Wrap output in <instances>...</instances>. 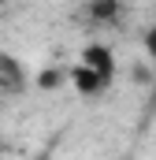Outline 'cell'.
I'll return each instance as SVG.
<instances>
[{
  "label": "cell",
  "mask_w": 156,
  "mask_h": 160,
  "mask_svg": "<svg viewBox=\"0 0 156 160\" xmlns=\"http://www.w3.org/2000/svg\"><path fill=\"white\" fill-rule=\"evenodd\" d=\"M141 48H145V60H149V97L156 101V22L145 30V38H141Z\"/></svg>",
  "instance_id": "5"
},
{
  "label": "cell",
  "mask_w": 156,
  "mask_h": 160,
  "mask_svg": "<svg viewBox=\"0 0 156 160\" xmlns=\"http://www.w3.org/2000/svg\"><path fill=\"white\" fill-rule=\"evenodd\" d=\"M119 78V56L108 41H89L82 45L78 60L71 63V89L78 97L93 101L100 93H108Z\"/></svg>",
  "instance_id": "1"
},
{
  "label": "cell",
  "mask_w": 156,
  "mask_h": 160,
  "mask_svg": "<svg viewBox=\"0 0 156 160\" xmlns=\"http://www.w3.org/2000/svg\"><path fill=\"white\" fill-rule=\"evenodd\" d=\"M0 4H4V0H0Z\"/></svg>",
  "instance_id": "7"
},
{
  "label": "cell",
  "mask_w": 156,
  "mask_h": 160,
  "mask_svg": "<svg viewBox=\"0 0 156 160\" xmlns=\"http://www.w3.org/2000/svg\"><path fill=\"white\" fill-rule=\"evenodd\" d=\"M34 86L41 89H56V86H71V67H41L37 75H34Z\"/></svg>",
  "instance_id": "4"
},
{
  "label": "cell",
  "mask_w": 156,
  "mask_h": 160,
  "mask_svg": "<svg viewBox=\"0 0 156 160\" xmlns=\"http://www.w3.org/2000/svg\"><path fill=\"white\" fill-rule=\"evenodd\" d=\"M0 153H4V138H0Z\"/></svg>",
  "instance_id": "6"
},
{
  "label": "cell",
  "mask_w": 156,
  "mask_h": 160,
  "mask_svg": "<svg viewBox=\"0 0 156 160\" xmlns=\"http://www.w3.org/2000/svg\"><path fill=\"white\" fill-rule=\"evenodd\" d=\"M85 11H89V22H100V26H119L123 22V4L119 0H89Z\"/></svg>",
  "instance_id": "3"
},
{
  "label": "cell",
  "mask_w": 156,
  "mask_h": 160,
  "mask_svg": "<svg viewBox=\"0 0 156 160\" xmlns=\"http://www.w3.org/2000/svg\"><path fill=\"white\" fill-rule=\"evenodd\" d=\"M30 86H34L30 67H26L19 56L0 52V97H19V93H26Z\"/></svg>",
  "instance_id": "2"
}]
</instances>
